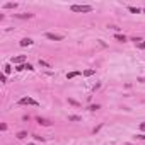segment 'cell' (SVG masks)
I'll return each instance as SVG.
<instances>
[{
	"label": "cell",
	"mask_w": 145,
	"mask_h": 145,
	"mask_svg": "<svg viewBox=\"0 0 145 145\" xmlns=\"http://www.w3.org/2000/svg\"><path fill=\"white\" fill-rule=\"evenodd\" d=\"M17 104H19V106H36V108L39 106V103H38V101H34L33 97H29V96H27V97H21Z\"/></svg>",
	"instance_id": "6da1fadb"
},
{
	"label": "cell",
	"mask_w": 145,
	"mask_h": 145,
	"mask_svg": "<svg viewBox=\"0 0 145 145\" xmlns=\"http://www.w3.org/2000/svg\"><path fill=\"white\" fill-rule=\"evenodd\" d=\"M72 12H92V5H72Z\"/></svg>",
	"instance_id": "7a4b0ae2"
},
{
	"label": "cell",
	"mask_w": 145,
	"mask_h": 145,
	"mask_svg": "<svg viewBox=\"0 0 145 145\" xmlns=\"http://www.w3.org/2000/svg\"><path fill=\"white\" fill-rule=\"evenodd\" d=\"M26 60H27V56H26V55H19V56H14V58H12V63H16V65H24Z\"/></svg>",
	"instance_id": "3957f363"
},
{
	"label": "cell",
	"mask_w": 145,
	"mask_h": 145,
	"mask_svg": "<svg viewBox=\"0 0 145 145\" xmlns=\"http://www.w3.org/2000/svg\"><path fill=\"white\" fill-rule=\"evenodd\" d=\"M46 38L51 39V41H63L62 34H55V33H46Z\"/></svg>",
	"instance_id": "277c9868"
},
{
	"label": "cell",
	"mask_w": 145,
	"mask_h": 145,
	"mask_svg": "<svg viewBox=\"0 0 145 145\" xmlns=\"http://www.w3.org/2000/svg\"><path fill=\"white\" fill-rule=\"evenodd\" d=\"M33 39H31V38H22V39H21V41H19V45H21L22 46V48H24V46H31V45H33Z\"/></svg>",
	"instance_id": "5b68a950"
},
{
	"label": "cell",
	"mask_w": 145,
	"mask_h": 145,
	"mask_svg": "<svg viewBox=\"0 0 145 145\" xmlns=\"http://www.w3.org/2000/svg\"><path fill=\"white\" fill-rule=\"evenodd\" d=\"M36 121H38L39 125H43V126H50V125H51V121H50V120H46V118H41V116H39V118H36Z\"/></svg>",
	"instance_id": "8992f818"
},
{
	"label": "cell",
	"mask_w": 145,
	"mask_h": 145,
	"mask_svg": "<svg viewBox=\"0 0 145 145\" xmlns=\"http://www.w3.org/2000/svg\"><path fill=\"white\" fill-rule=\"evenodd\" d=\"M114 39H116V41H120V43H125V41H126V36L121 34V33H116L114 34Z\"/></svg>",
	"instance_id": "52a82bcc"
},
{
	"label": "cell",
	"mask_w": 145,
	"mask_h": 145,
	"mask_svg": "<svg viewBox=\"0 0 145 145\" xmlns=\"http://www.w3.org/2000/svg\"><path fill=\"white\" fill-rule=\"evenodd\" d=\"M16 17H19V19H31L33 14H16Z\"/></svg>",
	"instance_id": "ba28073f"
},
{
	"label": "cell",
	"mask_w": 145,
	"mask_h": 145,
	"mask_svg": "<svg viewBox=\"0 0 145 145\" xmlns=\"http://www.w3.org/2000/svg\"><path fill=\"white\" fill-rule=\"evenodd\" d=\"M128 10H130L132 14H140V9H138V7H133V5H128Z\"/></svg>",
	"instance_id": "9c48e42d"
},
{
	"label": "cell",
	"mask_w": 145,
	"mask_h": 145,
	"mask_svg": "<svg viewBox=\"0 0 145 145\" xmlns=\"http://www.w3.org/2000/svg\"><path fill=\"white\" fill-rule=\"evenodd\" d=\"M16 7H17L16 2H7V4L4 5V9H16Z\"/></svg>",
	"instance_id": "30bf717a"
},
{
	"label": "cell",
	"mask_w": 145,
	"mask_h": 145,
	"mask_svg": "<svg viewBox=\"0 0 145 145\" xmlns=\"http://www.w3.org/2000/svg\"><path fill=\"white\" fill-rule=\"evenodd\" d=\"M77 75H80V72H70V74H67V79H74V77H77Z\"/></svg>",
	"instance_id": "8fae6325"
},
{
	"label": "cell",
	"mask_w": 145,
	"mask_h": 145,
	"mask_svg": "<svg viewBox=\"0 0 145 145\" xmlns=\"http://www.w3.org/2000/svg\"><path fill=\"white\" fill-rule=\"evenodd\" d=\"M10 72H12V67H10V65H9V63H7V65L4 67V74H5V75H9V74H10Z\"/></svg>",
	"instance_id": "7c38bea8"
},
{
	"label": "cell",
	"mask_w": 145,
	"mask_h": 145,
	"mask_svg": "<svg viewBox=\"0 0 145 145\" xmlns=\"http://www.w3.org/2000/svg\"><path fill=\"white\" fill-rule=\"evenodd\" d=\"M27 137V132H19L17 133V138H19V140H22V138H26Z\"/></svg>",
	"instance_id": "4fadbf2b"
},
{
	"label": "cell",
	"mask_w": 145,
	"mask_h": 145,
	"mask_svg": "<svg viewBox=\"0 0 145 145\" xmlns=\"http://www.w3.org/2000/svg\"><path fill=\"white\" fill-rule=\"evenodd\" d=\"M84 75H85V77H91V75H94V70H92V68H87V70H84Z\"/></svg>",
	"instance_id": "5bb4252c"
},
{
	"label": "cell",
	"mask_w": 145,
	"mask_h": 145,
	"mask_svg": "<svg viewBox=\"0 0 145 145\" xmlns=\"http://www.w3.org/2000/svg\"><path fill=\"white\" fill-rule=\"evenodd\" d=\"M24 70H29V72H33V70H34V67L31 65V63H24Z\"/></svg>",
	"instance_id": "9a60e30c"
},
{
	"label": "cell",
	"mask_w": 145,
	"mask_h": 145,
	"mask_svg": "<svg viewBox=\"0 0 145 145\" xmlns=\"http://www.w3.org/2000/svg\"><path fill=\"white\" fill-rule=\"evenodd\" d=\"M68 121H80V116L72 114V116H68Z\"/></svg>",
	"instance_id": "2e32d148"
},
{
	"label": "cell",
	"mask_w": 145,
	"mask_h": 145,
	"mask_svg": "<svg viewBox=\"0 0 145 145\" xmlns=\"http://www.w3.org/2000/svg\"><path fill=\"white\" fill-rule=\"evenodd\" d=\"M39 65H41V67H46V68H50V63H46L45 60H41V58H39Z\"/></svg>",
	"instance_id": "e0dca14e"
},
{
	"label": "cell",
	"mask_w": 145,
	"mask_h": 145,
	"mask_svg": "<svg viewBox=\"0 0 145 145\" xmlns=\"http://www.w3.org/2000/svg\"><path fill=\"white\" fill-rule=\"evenodd\" d=\"M68 103H70L72 106H77V108H79V106H80V103H77V101H75V99H68Z\"/></svg>",
	"instance_id": "ac0fdd59"
},
{
	"label": "cell",
	"mask_w": 145,
	"mask_h": 145,
	"mask_svg": "<svg viewBox=\"0 0 145 145\" xmlns=\"http://www.w3.org/2000/svg\"><path fill=\"white\" fill-rule=\"evenodd\" d=\"M89 109H91V111H96V109H99V104H92V106H89Z\"/></svg>",
	"instance_id": "d6986e66"
},
{
	"label": "cell",
	"mask_w": 145,
	"mask_h": 145,
	"mask_svg": "<svg viewBox=\"0 0 145 145\" xmlns=\"http://www.w3.org/2000/svg\"><path fill=\"white\" fill-rule=\"evenodd\" d=\"M138 48H140V50H145V41H142V43H138Z\"/></svg>",
	"instance_id": "ffe728a7"
},
{
	"label": "cell",
	"mask_w": 145,
	"mask_h": 145,
	"mask_svg": "<svg viewBox=\"0 0 145 145\" xmlns=\"http://www.w3.org/2000/svg\"><path fill=\"white\" fill-rule=\"evenodd\" d=\"M16 70H17V72H22V70H24V65H17Z\"/></svg>",
	"instance_id": "44dd1931"
},
{
	"label": "cell",
	"mask_w": 145,
	"mask_h": 145,
	"mask_svg": "<svg viewBox=\"0 0 145 145\" xmlns=\"http://www.w3.org/2000/svg\"><path fill=\"white\" fill-rule=\"evenodd\" d=\"M0 130H2V132H5V130H7V125L2 123V125H0Z\"/></svg>",
	"instance_id": "7402d4cb"
},
{
	"label": "cell",
	"mask_w": 145,
	"mask_h": 145,
	"mask_svg": "<svg viewBox=\"0 0 145 145\" xmlns=\"http://www.w3.org/2000/svg\"><path fill=\"white\" fill-rule=\"evenodd\" d=\"M0 80H2V82H4V84L7 82V77H5V74H2V77H0Z\"/></svg>",
	"instance_id": "603a6c76"
},
{
	"label": "cell",
	"mask_w": 145,
	"mask_h": 145,
	"mask_svg": "<svg viewBox=\"0 0 145 145\" xmlns=\"http://www.w3.org/2000/svg\"><path fill=\"white\" fill-rule=\"evenodd\" d=\"M137 138H140V140H145V135H143V133H140V135H137Z\"/></svg>",
	"instance_id": "cb8c5ba5"
},
{
	"label": "cell",
	"mask_w": 145,
	"mask_h": 145,
	"mask_svg": "<svg viewBox=\"0 0 145 145\" xmlns=\"http://www.w3.org/2000/svg\"><path fill=\"white\" fill-rule=\"evenodd\" d=\"M140 130H142V132H145V121H143V123H140Z\"/></svg>",
	"instance_id": "d4e9b609"
},
{
	"label": "cell",
	"mask_w": 145,
	"mask_h": 145,
	"mask_svg": "<svg viewBox=\"0 0 145 145\" xmlns=\"http://www.w3.org/2000/svg\"><path fill=\"white\" fill-rule=\"evenodd\" d=\"M27 145H34V143H27Z\"/></svg>",
	"instance_id": "484cf974"
},
{
	"label": "cell",
	"mask_w": 145,
	"mask_h": 145,
	"mask_svg": "<svg viewBox=\"0 0 145 145\" xmlns=\"http://www.w3.org/2000/svg\"><path fill=\"white\" fill-rule=\"evenodd\" d=\"M143 12H145V9H143Z\"/></svg>",
	"instance_id": "4316f807"
}]
</instances>
